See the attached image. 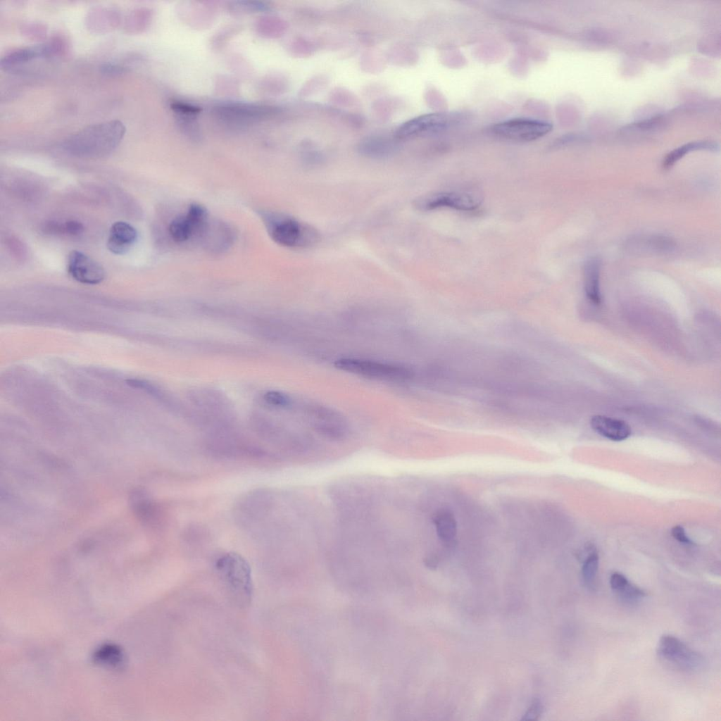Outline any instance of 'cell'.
I'll use <instances>...</instances> for the list:
<instances>
[{
  "instance_id": "cell-5",
  "label": "cell",
  "mask_w": 721,
  "mask_h": 721,
  "mask_svg": "<svg viewBox=\"0 0 721 721\" xmlns=\"http://www.w3.org/2000/svg\"><path fill=\"white\" fill-rule=\"evenodd\" d=\"M551 130L552 125L548 122L528 118H515L492 125L490 132L503 139L526 142L537 140Z\"/></svg>"
},
{
  "instance_id": "cell-16",
  "label": "cell",
  "mask_w": 721,
  "mask_h": 721,
  "mask_svg": "<svg viewBox=\"0 0 721 721\" xmlns=\"http://www.w3.org/2000/svg\"><path fill=\"white\" fill-rule=\"evenodd\" d=\"M120 20V13L112 8H95L87 16L88 28L96 32H108L117 27Z\"/></svg>"
},
{
  "instance_id": "cell-21",
  "label": "cell",
  "mask_w": 721,
  "mask_h": 721,
  "mask_svg": "<svg viewBox=\"0 0 721 721\" xmlns=\"http://www.w3.org/2000/svg\"><path fill=\"white\" fill-rule=\"evenodd\" d=\"M133 506L136 514L144 521H151L158 513L156 505L142 492H137L133 498Z\"/></svg>"
},
{
  "instance_id": "cell-8",
  "label": "cell",
  "mask_w": 721,
  "mask_h": 721,
  "mask_svg": "<svg viewBox=\"0 0 721 721\" xmlns=\"http://www.w3.org/2000/svg\"><path fill=\"white\" fill-rule=\"evenodd\" d=\"M456 119L438 113L420 115L403 124L396 135L399 139H408L437 134L448 129Z\"/></svg>"
},
{
  "instance_id": "cell-2",
  "label": "cell",
  "mask_w": 721,
  "mask_h": 721,
  "mask_svg": "<svg viewBox=\"0 0 721 721\" xmlns=\"http://www.w3.org/2000/svg\"><path fill=\"white\" fill-rule=\"evenodd\" d=\"M215 568L236 603L246 606L251 601L253 582L249 563L240 555L228 553L219 558Z\"/></svg>"
},
{
  "instance_id": "cell-10",
  "label": "cell",
  "mask_w": 721,
  "mask_h": 721,
  "mask_svg": "<svg viewBox=\"0 0 721 721\" xmlns=\"http://www.w3.org/2000/svg\"><path fill=\"white\" fill-rule=\"evenodd\" d=\"M67 268L69 275L82 284H97L105 277L103 267L79 251H73L69 253Z\"/></svg>"
},
{
  "instance_id": "cell-28",
  "label": "cell",
  "mask_w": 721,
  "mask_h": 721,
  "mask_svg": "<svg viewBox=\"0 0 721 721\" xmlns=\"http://www.w3.org/2000/svg\"><path fill=\"white\" fill-rule=\"evenodd\" d=\"M671 533L672 537L678 541L684 544H691V541L686 536L684 529L679 525H676L672 528Z\"/></svg>"
},
{
  "instance_id": "cell-11",
  "label": "cell",
  "mask_w": 721,
  "mask_h": 721,
  "mask_svg": "<svg viewBox=\"0 0 721 721\" xmlns=\"http://www.w3.org/2000/svg\"><path fill=\"white\" fill-rule=\"evenodd\" d=\"M310 417L315 429L332 439L343 437L347 432L346 424L337 412L322 406L310 410Z\"/></svg>"
},
{
  "instance_id": "cell-25",
  "label": "cell",
  "mask_w": 721,
  "mask_h": 721,
  "mask_svg": "<svg viewBox=\"0 0 721 721\" xmlns=\"http://www.w3.org/2000/svg\"><path fill=\"white\" fill-rule=\"evenodd\" d=\"M616 593L622 601L629 603H637L646 595L643 589L629 582Z\"/></svg>"
},
{
  "instance_id": "cell-20",
  "label": "cell",
  "mask_w": 721,
  "mask_h": 721,
  "mask_svg": "<svg viewBox=\"0 0 721 721\" xmlns=\"http://www.w3.org/2000/svg\"><path fill=\"white\" fill-rule=\"evenodd\" d=\"M96 663L111 667H116L123 662V654L120 648L114 645L106 644L101 646L94 654Z\"/></svg>"
},
{
  "instance_id": "cell-4",
  "label": "cell",
  "mask_w": 721,
  "mask_h": 721,
  "mask_svg": "<svg viewBox=\"0 0 721 721\" xmlns=\"http://www.w3.org/2000/svg\"><path fill=\"white\" fill-rule=\"evenodd\" d=\"M482 202V194L476 191L454 190L427 194L418 199L415 202V206L419 210L423 211L441 208H449L460 211H472L477 210Z\"/></svg>"
},
{
  "instance_id": "cell-23",
  "label": "cell",
  "mask_w": 721,
  "mask_h": 721,
  "mask_svg": "<svg viewBox=\"0 0 721 721\" xmlns=\"http://www.w3.org/2000/svg\"><path fill=\"white\" fill-rule=\"evenodd\" d=\"M598 568V555L595 550H591L584 560L582 575L585 584L594 586Z\"/></svg>"
},
{
  "instance_id": "cell-24",
  "label": "cell",
  "mask_w": 721,
  "mask_h": 721,
  "mask_svg": "<svg viewBox=\"0 0 721 721\" xmlns=\"http://www.w3.org/2000/svg\"><path fill=\"white\" fill-rule=\"evenodd\" d=\"M185 216L192 225L194 231L196 232L199 230L206 222L207 213L203 206L194 203L189 206Z\"/></svg>"
},
{
  "instance_id": "cell-14",
  "label": "cell",
  "mask_w": 721,
  "mask_h": 721,
  "mask_svg": "<svg viewBox=\"0 0 721 721\" xmlns=\"http://www.w3.org/2000/svg\"><path fill=\"white\" fill-rule=\"evenodd\" d=\"M590 425L598 434L615 441L625 440L632 433L630 426L625 421L605 415L593 416Z\"/></svg>"
},
{
  "instance_id": "cell-19",
  "label": "cell",
  "mask_w": 721,
  "mask_h": 721,
  "mask_svg": "<svg viewBox=\"0 0 721 721\" xmlns=\"http://www.w3.org/2000/svg\"><path fill=\"white\" fill-rule=\"evenodd\" d=\"M718 146L710 142H694L682 145L670 152L663 161V168L668 169L671 168L680 158L686 153L696 150L717 151Z\"/></svg>"
},
{
  "instance_id": "cell-27",
  "label": "cell",
  "mask_w": 721,
  "mask_h": 721,
  "mask_svg": "<svg viewBox=\"0 0 721 721\" xmlns=\"http://www.w3.org/2000/svg\"><path fill=\"white\" fill-rule=\"evenodd\" d=\"M628 582L627 577L620 572H613L610 575V585L615 592L622 589Z\"/></svg>"
},
{
  "instance_id": "cell-13",
  "label": "cell",
  "mask_w": 721,
  "mask_h": 721,
  "mask_svg": "<svg viewBox=\"0 0 721 721\" xmlns=\"http://www.w3.org/2000/svg\"><path fill=\"white\" fill-rule=\"evenodd\" d=\"M631 251L637 253H665L674 250L675 241L663 235H643L631 238L627 242Z\"/></svg>"
},
{
  "instance_id": "cell-15",
  "label": "cell",
  "mask_w": 721,
  "mask_h": 721,
  "mask_svg": "<svg viewBox=\"0 0 721 721\" xmlns=\"http://www.w3.org/2000/svg\"><path fill=\"white\" fill-rule=\"evenodd\" d=\"M601 260L598 257H591L584 266V289L587 299L594 304L598 305L601 302L600 291Z\"/></svg>"
},
{
  "instance_id": "cell-1",
  "label": "cell",
  "mask_w": 721,
  "mask_h": 721,
  "mask_svg": "<svg viewBox=\"0 0 721 721\" xmlns=\"http://www.w3.org/2000/svg\"><path fill=\"white\" fill-rule=\"evenodd\" d=\"M122 122L112 120L87 126L65 139L63 146L72 153L83 156L106 154L115 148L125 133Z\"/></svg>"
},
{
  "instance_id": "cell-30",
  "label": "cell",
  "mask_w": 721,
  "mask_h": 721,
  "mask_svg": "<svg viewBox=\"0 0 721 721\" xmlns=\"http://www.w3.org/2000/svg\"><path fill=\"white\" fill-rule=\"evenodd\" d=\"M540 706L538 703L532 706V709L529 710L527 713V716H532L531 718H534V716H537L539 714Z\"/></svg>"
},
{
  "instance_id": "cell-7",
  "label": "cell",
  "mask_w": 721,
  "mask_h": 721,
  "mask_svg": "<svg viewBox=\"0 0 721 721\" xmlns=\"http://www.w3.org/2000/svg\"><path fill=\"white\" fill-rule=\"evenodd\" d=\"M656 652L661 659L684 670H697L704 664V658L701 653L670 634L660 637Z\"/></svg>"
},
{
  "instance_id": "cell-22",
  "label": "cell",
  "mask_w": 721,
  "mask_h": 721,
  "mask_svg": "<svg viewBox=\"0 0 721 721\" xmlns=\"http://www.w3.org/2000/svg\"><path fill=\"white\" fill-rule=\"evenodd\" d=\"M168 230L171 237L177 242L187 240L194 232L186 216H179L173 220Z\"/></svg>"
},
{
  "instance_id": "cell-17",
  "label": "cell",
  "mask_w": 721,
  "mask_h": 721,
  "mask_svg": "<svg viewBox=\"0 0 721 721\" xmlns=\"http://www.w3.org/2000/svg\"><path fill=\"white\" fill-rule=\"evenodd\" d=\"M438 537L447 545L454 542L456 535V522L453 514L447 510H441L434 516Z\"/></svg>"
},
{
  "instance_id": "cell-18",
  "label": "cell",
  "mask_w": 721,
  "mask_h": 721,
  "mask_svg": "<svg viewBox=\"0 0 721 721\" xmlns=\"http://www.w3.org/2000/svg\"><path fill=\"white\" fill-rule=\"evenodd\" d=\"M361 154L372 158H383L392 155L396 151V146L390 141L382 139H370L363 141L359 146Z\"/></svg>"
},
{
  "instance_id": "cell-6",
  "label": "cell",
  "mask_w": 721,
  "mask_h": 721,
  "mask_svg": "<svg viewBox=\"0 0 721 721\" xmlns=\"http://www.w3.org/2000/svg\"><path fill=\"white\" fill-rule=\"evenodd\" d=\"M270 234L275 242L287 247H309L320 239L319 232L315 227L289 217L277 220Z\"/></svg>"
},
{
  "instance_id": "cell-9",
  "label": "cell",
  "mask_w": 721,
  "mask_h": 721,
  "mask_svg": "<svg viewBox=\"0 0 721 721\" xmlns=\"http://www.w3.org/2000/svg\"><path fill=\"white\" fill-rule=\"evenodd\" d=\"M65 47L64 41L56 37L42 44L18 48L5 55L1 60V65L8 69L36 58H51L61 54Z\"/></svg>"
},
{
  "instance_id": "cell-12",
  "label": "cell",
  "mask_w": 721,
  "mask_h": 721,
  "mask_svg": "<svg viewBox=\"0 0 721 721\" xmlns=\"http://www.w3.org/2000/svg\"><path fill=\"white\" fill-rule=\"evenodd\" d=\"M137 239V232L133 226L126 222L118 221L110 229L107 247L115 254L123 255L130 250Z\"/></svg>"
},
{
  "instance_id": "cell-3",
  "label": "cell",
  "mask_w": 721,
  "mask_h": 721,
  "mask_svg": "<svg viewBox=\"0 0 721 721\" xmlns=\"http://www.w3.org/2000/svg\"><path fill=\"white\" fill-rule=\"evenodd\" d=\"M334 365L341 370L379 380L403 381L411 377V371L406 367L373 360L341 358Z\"/></svg>"
},
{
  "instance_id": "cell-29",
  "label": "cell",
  "mask_w": 721,
  "mask_h": 721,
  "mask_svg": "<svg viewBox=\"0 0 721 721\" xmlns=\"http://www.w3.org/2000/svg\"><path fill=\"white\" fill-rule=\"evenodd\" d=\"M101 70L105 73L115 74L122 73L125 69L119 65L108 63L101 66Z\"/></svg>"
},
{
  "instance_id": "cell-26",
  "label": "cell",
  "mask_w": 721,
  "mask_h": 721,
  "mask_svg": "<svg viewBox=\"0 0 721 721\" xmlns=\"http://www.w3.org/2000/svg\"><path fill=\"white\" fill-rule=\"evenodd\" d=\"M58 230L62 231L68 235L78 236L83 232L84 226L79 221L68 220L62 225H58Z\"/></svg>"
}]
</instances>
